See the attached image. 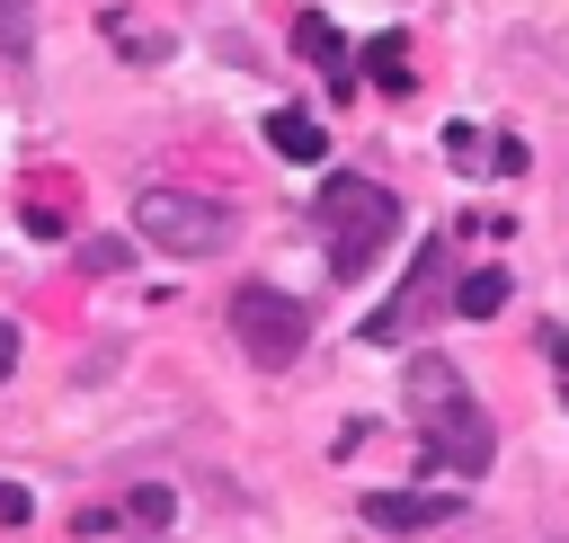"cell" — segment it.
<instances>
[{"mask_svg":"<svg viewBox=\"0 0 569 543\" xmlns=\"http://www.w3.org/2000/svg\"><path fill=\"white\" fill-rule=\"evenodd\" d=\"M409 418H418V436H427V463L436 472H489V454H498V436H489V409L471 401V383H462V365L453 356H409Z\"/></svg>","mask_w":569,"mask_h":543,"instance_id":"cell-1","label":"cell"},{"mask_svg":"<svg viewBox=\"0 0 569 543\" xmlns=\"http://www.w3.org/2000/svg\"><path fill=\"white\" fill-rule=\"evenodd\" d=\"M391 231H400V196H391V187H373V178H356V169L320 178V240H329V267H338V276H365V267L391 249Z\"/></svg>","mask_w":569,"mask_h":543,"instance_id":"cell-2","label":"cell"},{"mask_svg":"<svg viewBox=\"0 0 569 543\" xmlns=\"http://www.w3.org/2000/svg\"><path fill=\"white\" fill-rule=\"evenodd\" d=\"M133 231L151 249H169V258H213L231 240V205H213L196 187H142L133 196Z\"/></svg>","mask_w":569,"mask_h":543,"instance_id":"cell-3","label":"cell"},{"mask_svg":"<svg viewBox=\"0 0 569 543\" xmlns=\"http://www.w3.org/2000/svg\"><path fill=\"white\" fill-rule=\"evenodd\" d=\"M231 338H240L249 365L284 374V365L302 356V338H311V312H302L293 294H276V285H240V294H231Z\"/></svg>","mask_w":569,"mask_h":543,"instance_id":"cell-4","label":"cell"},{"mask_svg":"<svg viewBox=\"0 0 569 543\" xmlns=\"http://www.w3.org/2000/svg\"><path fill=\"white\" fill-rule=\"evenodd\" d=\"M436 285H445V240H427V249L409 258V276H400V294H391V303H382V312L365 320V338H373V347H391V338H409V329H418V312L436 303Z\"/></svg>","mask_w":569,"mask_h":543,"instance_id":"cell-5","label":"cell"},{"mask_svg":"<svg viewBox=\"0 0 569 543\" xmlns=\"http://www.w3.org/2000/svg\"><path fill=\"white\" fill-rule=\"evenodd\" d=\"M462 516V490H365V525L373 534H436Z\"/></svg>","mask_w":569,"mask_h":543,"instance_id":"cell-6","label":"cell"},{"mask_svg":"<svg viewBox=\"0 0 569 543\" xmlns=\"http://www.w3.org/2000/svg\"><path fill=\"white\" fill-rule=\"evenodd\" d=\"M293 53H302V62H320L338 98L356 89V62H347V36H338V27L320 18V9H302V18H293Z\"/></svg>","mask_w":569,"mask_h":543,"instance_id":"cell-7","label":"cell"},{"mask_svg":"<svg viewBox=\"0 0 569 543\" xmlns=\"http://www.w3.org/2000/svg\"><path fill=\"white\" fill-rule=\"evenodd\" d=\"M267 142H276L284 160H320V151H329L320 116H302V107H276V116H267Z\"/></svg>","mask_w":569,"mask_h":543,"instance_id":"cell-8","label":"cell"},{"mask_svg":"<svg viewBox=\"0 0 569 543\" xmlns=\"http://www.w3.org/2000/svg\"><path fill=\"white\" fill-rule=\"evenodd\" d=\"M453 312H462V320H498V312H507V267H471V276L453 285Z\"/></svg>","mask_w":569,"mask_h":543,"instance_id":"cell-9","label":"cell"},{"mask_svg":"<svg viewBox=\"0 0 569 543\" xmlns=\"http://www.w3.org/2000/svg\"><path fill=\"white\" fill-rule=\"evenodd\" d=\"M365 80L391 89V98L409 89V53H400V36H373V45H365Z\"/></svg>","mask_w":569,"mask_h":543,"instance_id":"cell-10","label":"cell"},{"mask_svg":"<svg viewBox=\"0 0 569 543\" xmlns=\"http://www.w3.org/2000/svg\"><path fill=\"white\" fill-rule=\"evenodd\" d=\"M36 53V0H0V62Z\"/></svg>","mask_w":569,"mask_h":543,"instance_id":"cell-11","label":"cell"},{"mask_svg":"<svg viewBox=\"0 0 569 543\" xmlns=\"http://www.w3.org/2000/svg\"><path fill=\"white\" fill-rule=\"evenodd\" d=\"M80 267H89V276H116V267H124V240H80Z\"/></svg>","mask_w":569,"mask_h":543,"instance_id":"cell-12","label":"cell"},{"mask_svg":"<svg viewBox=\"0 0 569 543\" xmlns=\"http://www.w3.org/2000/svg\"><path fill=\"white\" fill-rule=\"evenodd\" d=\"M124 516H133V525H169V490H133Z\"/></svg>","mask_w":569,"mask_h":543,"instance_id":"cell-13","label":"cell"},{"mask_svg":"<svg viewBox=\"0 0 569 543\" xmlns=\"http://www.w3.org/2000/svg\"><path fill=\"white\" fill-rule=\"evenodd\" d=\"M9 365H18V329L0 320V374H9Z\"/></svg>","mask_w":569,"mask_h":543,"instance_id":"cell-14","label":"cell"}]
</instances>
